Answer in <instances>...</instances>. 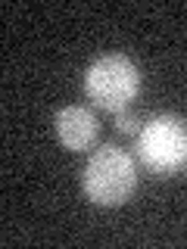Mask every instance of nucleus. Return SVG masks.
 Returning a JSON list of instances; mask_svg holds the SVG:
<instances>
[{"instance_id":"1","label":"nucleus","mask_w":187,"mask_h":249,"mask_svg":"<svg viewBox=\"0 0 187 249\" xmlns=\"http://www.w3.org/2000/svg\"><path fill=\"white\" fill-rule=\"evenodd\" d=\"M137 187V165L122 146H100L94 150L88 165L81 168V190L94 206H122Z\"/></svg>"},{"instance_id":"2","label":"nucleus","mask_w":187,"mask_h":249,"mask_svg":"<svg viewBox=\"0 0 187 249\" xmlns=\"http://www.w3.org/2000/svg\"><path fill=\"white\" fill-rule=\"evenodd\" d=\"M84 93L97 109L122 112L140 93V72L137 66L122 53H106L94 59L84 75Z\"/></svg>"},{"instance_id":"3","label":"nucleus","mask_w":187,"mask_h":249,"mask_svg":"<svg viewBox=\"0 0 187 249\" xmlns=\"http://www.w3.org/2000/svg\"><path fill=\"white\" fill-rule=\"evenodd\" d=\"M137 156L156 175L187 168V122L178 115H153L137 131Z\"/></svg>"},{"instance_id":"4","label":"nucleus","mask_w":187,"mask_h":249,"mask_svg":"<svg viewBox=\"0 0 187 249\" xmlns=\"http://www.w3.org/2000/svg\"><path fill=\"white\" fill-rule=\"evenodd\" d=\"M53 124H56L59 143L72 153L91 150L100 137V122L88 106H62L56 112V119H53Z\"/></svg>"},{"instance_id":"5","label":"nucleus","mask_w":187,"mask_h":249,"mask_svg":"<svg viewBox=\"0 0 187 249\" xmlns=\"http://www.w3.org/2000/svg\"><path fill=\"white\" fill-rule=\"evenodd\" d=\"M115 131L119 134H134L137 137V131H140V122H137V115L134 112H115Z\"/></svg>"}]
</instances>
